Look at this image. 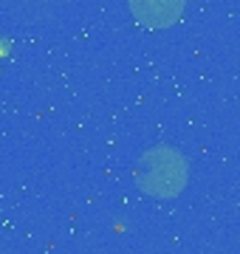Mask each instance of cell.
<instances>
[{"mask_svg":"<svg viewBox=\"0 0 240 254\" xmlns=\"http://www.w3.org/2000/svg\"><path fill=\"white\" fill-rule=\"evenodd\" d=\"M189 181V164L176 147H150L144 150L136 167V184L144 195L156 200H170L178 198L186 190Z\"/></svg>","mask_w":240,"mask_h":254,"instance_id":"obj_1","label":"cell"},{"mask_svg":"<svg viewBox=\"0 0 240 254\" xmlns=\"http://www.w3.org/2000/svg\"><path fill=\"white\" fill-rule=\"evenodd\" d=\"M186 0H130V14L144 28H170L184 17Z\"/></svg>","mask_w":240,"mask_h":254,"instance_id":"obj_2","label":"cell"},{"mask_svg":"<svg viewBox=\"0 0 240 254\" xmlns=\"http://www.w3.org/2000/svg\"><path fill=\"white\" fill-rule=\"evenodd\" d=\"M6 9L17 23L37 26V23H46L54 17L60 9V0H6Z\"/></svg>","mask_w":240,"mask_h":254,"instance_id":"obj_3","label":"cell"}]
</instances>
